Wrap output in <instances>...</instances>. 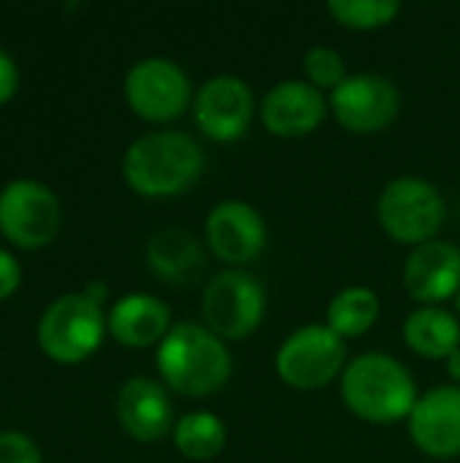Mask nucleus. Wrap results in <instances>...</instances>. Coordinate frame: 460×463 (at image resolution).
Instances as JSON below:
<instances>
[{
	"label": "nucleus",
	"instance_id": "f257e3e1",
	"mask_svg": "<svg viewBox=\"0 0 460 463\" xmlns=\"http://www.w3.org/2000/svg\"><path fill=\"white\" fill-rule=\"evenodd\" d=\"M206 157L195 138L176 130L146 133L122 160L125 182L144 198H171L190 190L203 174Z\"/></svg>",
	"mask_w": 460,
	"mask_h": 463
},
{
	"label": "nucleus",
	"instance_id": "f03ea898",
	"mask_svg": "<svg viewBox=\"0 0 460 463\" xmlns=\"http://www.w3.org/2000/svg\"><path fill=\"white\" fill-rule=\"evenodd\" d=\"M157 372L171 391L203 399L230 380L233 361L214 331L195 323H179L157 347Z\"/></svg>",
	"mask_w": 460,
	"mask_h": 463
},
{
	"label": "nucleus",
	"instance_id": "7ed1b4c3",
	"mask_svg": "<svg viewBox=\"0 0 460 463\" xmlns=\"http://www.w3.org/2000/svg\"><path fill=\"white\" fill-rule=\"evenodd\" d=\"M342 399L366 423H396L412 415L418 385L404 364L382 353H366L342 372Z\"/></svg>",
	"mask_w": 460,
	"mask_h": 463
},
{
	"label": "nucleus",
	"instance_id": "20e7f679",
	"mask_svg": "<svg viewBox=\"0 0 460 463\" xmlns=\"http://www.w3.org/2000/svg\"><path fill=\"white\" fill-rule=\"evenodd\" d=\"M108 328L103 309L84 293H68L49 304L38 323V345L57 364H79L89 358Z\"/></svg>",
	"mask_w": 460,
	"mask_h": 463
},
{
	"label": "nucleus",
	"instance_id": "39448f33",
	"mask_svg": "<svg viewBox=\"0 0 460 463\" xmlns=\"http://www.w3.org/2000/svg\"><path fill=\"white\" fill-rule=\"evenodd\" d=\"M445 212L447 206L442 193L418 176H399L388 182L377 203V214L388 236L412 247H420L439 233Z\"/></svg>",
	"mask_w": 460,
	"mask_h": 463
},
{
	"label": "nucleus",
	"instance_id": "423d86ee",
	"mask_svg": "<svg viewBox=\"0 0 460 463\" xmlns=\"http://www.w3.org/2000/svg\"><path fill=\"white\" fill-rule=\"evenodd\" d=\"M62 222L57 195L33 179H14L0 190V233L22 250L52 244Z\"/></svg>",
	"mask_w": 460,
	"mask_h": 463
},
{
	"label": "nucleus",
	"instance_id": "0eeeda50",
	"mask_svg": "<svg viewBox=\"0 0 460 463\" xmlns=\"http://www.w3.org/2000/svg\"><path fill=\"white\" fill-rule=\"evenodd\" d=\"M344 361L347 350L339 334L328 326H304L282 342L277 374L296 391H317L344 372Z\"/></svg>",
	"mask_w": 460,
	"mask_h": 463
},
{
	"label": "nucleus",
	"instance_id": "6e6552de",
	"mask_svg": "<svg viewBox=\"0 0 460 463\" xmlns=\"http://www.w3.org/2000/svg\"><path fill=\"white\" fill-rule=\"evenodd\" d=\"M266 315V290L247 271L217 274L203 293V317L220 339H247Z\"/></svg>",
	"mask_w": 460,
	"mask_h": 463
},
{
	"label": "nucleus",
	"instance_id": "1a4fd4ad",
	"mask_svg": "<svg viewBox=\"0 0 460 463\" xmlns=\"http://www.w3.org/2000/svg\"><path fill=\"white\" fill-rule=\"evenodd\" d=\"M127 106L149 122H171L192 100V84L182 65L165 57L138 60L125 76Z\"/></svg>",
	"mask_w": 460,
	"mask_h": 463
},
{
	"label": "nucleus",
	"instance_id": "9d476101",
	"mask_svg": "<svg viewBox=\"0 0 460 463\" xmlns=\"http://www.w3.org/2000/svg\"><path fill=\"white\" fill-rule=\"evenodd\" d=\"M331 109L350 133H380L399 117L401 95L380 73H352L331 92Z\"/></svg>",
	"mask_w": 460,
	"mask_h": 463
},
{
	"label": "nucleus",
	"instance_id": "9b49d317",
	"mask_svg": "<svg viewBox=\"0 0 460 463\" xmlns=\"http://www.w3.org/2000/svg\"><path fill=\"white\" fill-rule=\"evenodd\" d=\"M192 111L195 125L211 141H236L252 122L255 98L239 76H214L198 90Z\"/></svg>",
	"mask_w": 460,
	"mask_h": 463
},
{
	"label": "nucleus",
	"instance_id": "f8f14e48",
	"mask_svg": "<svg viewBox=\"0 0 460 463\" xmlns=\"http://www.w3.org/2000/svg\"><path fill=\"white\" fill-rule=\"evenodd\" d=\"M266 222L260 212L244 201H222L209 212L206 239L211 252L230 263L244 266L252 263L266 247Z\"/></svg>",
	"mask_w": 460,
	"mask_h": 463
},
{
	"label": "nucleus",
	"instance_id": "ddd939ff",
	"mask_svg": "<svg viewBox=\"0 0 460 463\" xmlns=\"http://www.w3.org/2000/svg\"><path fill=\"white\" fill-rule=\"evenodd\" d=\"M407 420L412 442L426 456H460V385H442L423 393Z\"/></svg>",
	"mask_w": 460,
	"mask_h": 463
},
{
	"label": "nucleus",
	"instance_id": "4468645a",
	"mask_svg": "<svg viewBox=\"0 0 460 463\" xmlns=\"http://www.w3.org/2000/svg\"><path fill=\"white\" fill-rule=\"evenodd\" d=\"M325 98L309 81H279L263 98V125L279 138H301L314 133L325 119Z\"/></svg>",
	"mask_w": 460,
	"mask_h": 463
},
{
	"label": "nucleus",
	"instance_id": "2eb2a0df",
	"mask_svg": "<svg viewBox=\"0 0 460 463\" xmlns=\"http://www.w3.org/2000/svg\"><path fill=\"white\" fill-rule=\"evenodd\" d=\"M404 288L420 304H437L458 296L460 250L450 241L431 239L412 250L404 266Z\"/></svg>",
	"mask_w": 460,
	"mask_h": 463
},
{
	"label": "nucleus",
	"instance_id": "dca6fc26",
	"mask_svg": "<svg viewBox=\"0 0 460 463\" xmlns=\"http://www.w3.org/2000/svg\"><path fill=\"white\" fill-rule=\"evenodd\" d=\"M117 418L133 439L157 442L174 429V404L160 383L133 377L119 388Z\"/></svg>",
	"mask_w": 460,
	"mask_h": 463
},
{
	"label": "nucleus",
	"instance_id": "f3484780",
	"mask_svg": "<svg viewBox=\"0 0 460 463\" xmlns=\"http://www.w3.org/2000/svg\"><path fill=\"white\" fill-rule=\"evenodd\" d=\"M108 331L125 347H152L168 336L171 312L149 293H130L111 307Z\"/></svg>",
	"mask_w": 460,
	"mask_h": 463
},
{
	"label": "nucleus",
	"instance_id": "a211bd4d",
	"mask_svg": "<svg viewBox=\"0 0 460 463\" xmlns=\"http://www.w3.org/2000/svg\"><path fill=\"white\" fill-rule=\"evenodd\" d=\"M146 263L168 285H192L206 269V252L190 231L165 228L149 239Z\"/></svg>",
	"mask_w": 460,
	"mask_h": 463
},
{
	"label": "nucleus",
	"instance_id": "6ab92c4d",
	"mask_svg": "<svg viewBox=\"0 0 460 463\" xmlns=\"http://www.w3.org/2000/svg\"><path fill=\"white\" fill-rule=\"evenodd\" d=\"M404 342L423 358H450L460 347L458 320L439 307H420L404 320Z\"/></svg>",
	"mask_w": 460,
	"mask_h": 463
},
{
	"label": "nucleus",
	"instance_id": "aec40b11",
	"mask_svg": "<svg viewBox=\"0 0 460 463\" xmlns=\"http://www.w3.org/2000/svg\"><path fill=\"white\" fill-rule=\"evenodd\" d=\"M225 423L211 412H187L174 426V445L190 461H211L225 450Z\"/></svg>",
	"mask_w": 460,
	"mask_h": 463
},
{
	"label": "nucleus",
	"instance_id": "412c9836",
	"mask_svg": "<svg viewBox=\"0 0 460 463\" xmlns=\"http://www.w3.org/2000/svg\"><path fill=\"white\" fill-rule=\"evenodd\" d=\"M380 317V298L369 288H347L328 304V328L342 339L363 336Z\"/></svg>",
	"mask_w": 460,
	"mask_h": 463
},
{
	"label": "nucleus",
	"instance_id": "4be33fe9",
	"mask_svg": "<svg viewBox=\"0 0 460 463\" xmlns=\"http://www.w3.org/2000/svg\"><path fill=\"white\" fill-rule=\"evenodd\" d=\"M401 11L396 0H331L328 14L350 30H377L393 22Z\"/></svg>",
	"mask_w": 460,
	"mask_h": 463
},
{
	"label": "nucleus",
	"instance_id": "5701e85b",
	"mask_svg": "<svg viewBox=\"0 0 460 463\" xmlns=\"http://www.w3.org/2000/svg\"><path fill=\"white\" fill-rule=\"evenodd\" d=\"M304 76L312 87H317L320 92L323 90H336L344 79H347V71H344V57L331 49V46H312L306 54H304Z\"/></svg>",
	"mask_w": 460,
	"mask_h": 463
},
{
	"label": "nucleus",
	"instance_id": "b1692460",
	"mask_svg": "<svg viewBox=\"0 0 460 463\" xmlns=\"http://www.w3.org/2000/svg\"><path fill=\"white\" fill-rule=\"evenodd\" d=\"M0 463H41V453L27 434L0 431Z\"/></svg>",
	"mask_w": 460,
	"mask_h": 463
},
{
	"label": "nucleus",
	"instance_id": "393cba45",
	"mask_svg": "<svg viewBox=\"0 0 460 463\" xmlns=\"http://www.w3.org/2000/svg\"><path fill=\"white\" fill-rule=\"evenodd\" d=\"M19 282H22L19 263L14 260L11 252L0 250V301H5L8 296H14L16 288H19Z\"/></svg>",
	"mask_w": 460,
	"mask_h": 463
},
{
	"label": "nucleus",
	"instance_id": "a878e982",
	"mask_svg": "<svg viewBox=\"0 0 460 463\" xmlns=\"http://www.w3.org/2000/svg\"><path fill=\"white\" fill-rule=\"evenodd\" d=\"M16 87H19V68L11 60V54L0 49V103L11 100Z\"/></svg>",
	"mask_w": 460,
	"mask_h": 463
},
{
	"label": "nucleus",
	"instance_id": "bb28decb",
	"mask_svg": "<svg viewBox=\"0 0 460 463\" xmlns=\"http://www.w3.org/2000/svg\"><path fill=\"white\" fill-rule=\"evenodd\" d=\"M84 296H87L89 301H95L98 307H103V301L108 298V288H106L103 282H89V285L84 288Z\"/></svg>",
	"mask_w": 460,
	"mask_h": 463
},
{
	"label": "nucleus",
	"instance_id": "cd10ccee",
	"mask_svg": "<svg viewBox=\"0 0 460 463\" xmlns=\"http://www.w3.org/2000/svg\"><path fill=\"white\" fill-rule=\"evenodd\" d=\"M447 372H450V377L460 385V347L447 358Z\"/></svg>",
	"mask_w": 460,
	"mask_h": 463
},
{
	"label": "nucleus",
	"instance_id": "c85d7f7f",
	"mask_svg": "<svg viewBox=\"0 0 460 463\" xmlns=\"http://www.w3.org/2000/svg\"><path fill=\"white\" fill-rule=\"evenodd\" d=\"M455 309H458V315H460V290H458V296H455Z\"/></svg>",
	"mask_w": 460,
	"mask_h": 463
}]
</instances>
